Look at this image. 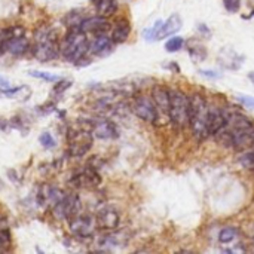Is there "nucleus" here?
<instances>
[{
    "label": "nucleus",
    "mask_w": 254,
    "mask_h": 254,
    "mask_svg": "<svg viewBox=\"0 0 254 254\" xmlns=\"http://www.w3.org/2000/svg\"><path fill=\"white\" fill-rule=\"evenodd\" d=\"M190 98V112H189V129L195 140L204 141L210 137L208 122H210V106L207 98L195 92L189 95Z\"/></svg>",
    "instance_id": "nucleus-1"
},
{
    "label": "nucleus",
    "mask_w": 254,
    "mask_h": 254,
    "mask_svg": "<svg viewBox=\"0 0 254 254\" xmlns=\"http://www.w3.org/2000/svg\"><path fill=\"white\" fill-rule=\"evenodd\" d=\"M91 42L80 28H70L65 37L60 42V55L70 63H82L89 52Z\"/></svg>",
    "instance_id": "nucleus-2"
},
{
    "label": "nucleus",
    "mask_w": 254,
    "mask_h": 254,
    "mask_svg": "<svg viewBox=\"0 0 254 254\" xmlns=\"http://www.w3.org/2000/svg\"><path fill=\"white\" fill-rule=\"evenodd\" d=\"M189 112H190V98L182 89H170V110L168 121L177 129L189 128Z\"/></svg>",
    "instance_id": "nucleus-3"
},
{
    "label": "nucleus",
    "mask_w": 254,
    "mask_h": 254,
    "mask_svg": "<svg viewBox=\"0 0 254 254\" xmlns=\"http://www.w3.org/2000/svg\"><path fill=\"white\" fill-rule=\"evenodd\" d=\"M67 140H68V155L73 158H82L91 150L94 143V135L86 127H82L68 131Z\"/></svg>",
    "instance_id": "nucleus-4"
},
{
    "label": "nucleus",
    "mask_w": 254,
    "mask_h": 254,
    "mask_svg": "<svg viewBox=\"0 0 254 254\" xmlns=\"http://www.w3.org/2000/svg\"><path fill=\"white\" fill-rule=\"evenodd\" d=\"M131 112L141 119L146 124L150 125H159V112L152 100V97L143 95V94H135L132 97V104H131Z\"/></svg>",
    "instance_id": "nucleus-5"
},
{
    "label": "nucleus",
    "mask_w": 254,
    "mask_h": 254,
    "mask_svg": "<svg viewBox=\"0 0 254 254\" xmlns=\"http://www.w3.org/2000/svg\"><path fill=\"white\" fill-rule=\"evenodd\" d=\"M70 232L79 238V240H89L95 235V231L98 229L97 219L91 214H77L68 220Z\"/></svg>",
    "instance_id": "nucleus-6"
},
{
    "label": "nucleus",
    "mask_w": 254,
    "mask_h": 254,
    "mask_svg": "<svg viewBox=\"0 0 254 254\" xmlns=\"http://www.w3.org/2000/svg\"><path fill=\"white\" fill-rule=\"evenodd\" d=\"M52 214L57 220H70L71 217L77 216L82 208L80 198L76 193H65L61 201L54 204Z\"/></svg>",
    "instance_id": "nucleus-7"
},
{
    "label": "nucleus",
    "mask_w": 254,
    "mask_h": 254,
    "mask_svg": "<svg viewBox=\"0 0 254 254\" xmlns=\"http://www.w3.org/2000/svg\"><path fill=\"white\" fill-rule=\"evenodd\" d=\"M85 127L91 131L94 138H98V140H116L119 137V129L116 124H113L110 119L103 118V116L89 119L88 125Z\"/></svg>",
    "instance_id": "nucleus-8"
},
{
    "label": "nucleus",
    "mask_w": 254,
    "mask_h": 254,
    "mask_svg": "<svg viewBox=\"0 0 254 254\" xmlns=\"http://www.w3.org/2000/svg\"><path fill=\"white\" fill-rule=\"evenodd\" d=\"M95 219H97L98 229L109 231V232L116 231L119 228V223H121V214L115 207H103V208H100Z\"/></svg>",
    "instance_id": "nucleus-9"
},
{
    "label": "nucleus",
    "mask_w": 254,
    "mask_h": 254,
    "mask_svg": "<svg viewBox=\"0 0 254 254\" xmlns=\"http://www.w3.org/2000/svg\"><path fill=\"white\" fill-rule=\"evenodd\" d=\"M71 182L76 188H83V189L89 188L91 189V188L100 186L101 177L98 174V170L95 167H92L91 164H88L83 170H80L79 173L74 174Z\"/></svg>",
    "instance_id": "nucleus-10"
},
{
    "label": "nucleus",
    "mask_w": 254,
    "mask_h": 254,
    "mask_svg": "<svg viewBox=\"0 0 254 254\" xmlns=\"http://www.w3.org/2000/svg\"><path fill=\"white\" fill-rule=\"evenodd\" d=\"M33 55L39 61H52L60 55L58 40H36L33 48Z\"/></svg>",
    "instance_id": "nucleus-11"
},
{
    "label": "nucleus",
    "mask_w": 254,
    "mask_h": 254,
    "mask_svg": "<svg viewBox=\"0 0 254 254\" xmlns=\"http://www.w3.org/2000/svg\"><path fill=\"white\" fill-rule=\"evenodd\" d=\"M150 97L159 112V116H167L168 118V110H170V89L164 85H153Z\"/></svg>",
    "instance_id": "nucleus-12"
},
{
    "label": "nucleus",
    "mask_w": 254,
    "mask_h": 254,
    "mask_svg": "<svg viewBox=\"0 0 254 254\" xmlns=\"http://www.w3.org/2000/svg\"><path fill=\"white\" fill-rule=\"evenodd\" d=\"M110 22L107 21V18L101 16V15H95V16H86L83 19V22L80 24V30L88 33H94V34H100V33H107L110 30Z\"/></svg>",
    "instance_id": "nucleus-13"
},
{
    "label": "nucleus",
    "mask_w": 254,
    "mask_h": 254,
    "mask_svg": "<svg viewBox=\"0 0 254 254\" xmlns=\"http://www.w3.org/2000/svg\"><path fill=\"white\" fill-rule=\"evenodd\" d=\"M183 27V19L179 13H173L167 21H164V24L161 25L158 34H156V40H162L167 39L170 36H174L176 33H179Z\"/></svg>",
    "instance_id": "nucleus-14"
},
{
    "label": "nucleus",
    "mask_w": 254,
    "mask_h": 254,
    "mask_svg": "<svg viewBox=\"0 0 254 254\" xmlns=\"http://www.w3.org/2000/svg\"><path fill=\"white\" fill-rule=\"evenodd\" d=\"M113 45L115 43L112 40V36H107V33H100V34H95V39L91 42L89 51L94 55L104 57V55H107V54L112 52Z\"/></svg>",
    "instance_id": "nucleus-15"
},
{
    "label": "nucleus",
    "mask_w": 254,
    "mask_h": 254,
    "mask_svg": "<svg viewBox=\"0 0 254 254\" xmlns=\"http://www.w3.org/2000/svg\"><path fill=\"white\" fill-rule=\"evenodd\" d=\"M131 34V24L127 18H121L115 22V25L112 27V40L113 43L119 45L128 40Z\"/></svg>",
    "instance_id": "nucleus-16"
},
{
    "label": "nucleus",
    "mask_w": 254,
    "mask_h": 254,
    "mask_svg": "<svg viewBox=\"0 0 254 254\" xmlns=\"http://www.w3.org/2000/svg\"><path fill=\"white\" fill-rule=\"evenodd\" d=\"M30 49V40H27L24 36L21 37H10L6 45V52L15 57L24 55Z\"/></svg>",
    "instance_id": "nucleus-17"
},
{
    "label": "nucleus",
    "mask_w": 254,
    "mask_h": 254,
    "mask_svg": "<svg viewBox=\"0 0 254 254\" xmlns=\"http://www.w3.org/2000/svg\"><path fill=\"white\" fill-rule=\"evenodd\" d=\"M185 46L188 48L189 57L192 58L193 63H202V61L208 57L207 48H205L201 42H198L196 39H192V42H188Z\"/></svg>",
    "instance_id": "nucleus-18"
},
{
    "label": "nucleus",
    "mask_w": 254,
    "mask_h": 254,
    "mask_svg": "<svg viewBox=\"0 0 254 254\" xmlns=\"http://www.w3.org/2000/svg\"><path fill=\"white\" fill-rule=\"evenodd\" d=\"M240 235H241V231L237 226H225L219 232V243L223 244V246L237 244L235 241L240 238Z\"/></svg>",
    "instance_id": "nucleus-19"
},
{
    "label": "nucleus",
    "mask_w": 254,
    "mask_h": 254,
    "mask_svg": "<svg viewBox=\"0 0 254 254\" xmlns=\"http://www.w3.org/2000/svg\"><path fill=\"white\" fill-rule=\"evenodd\" d=\"M97 15H101L104 18H110L118 10V1L116 0H97L95 3Z\"/></svg>",
    "instance_id": "nucleus-20"
},
{
    "label": "nucleus",
    "mask_w": 254,
    "mask_h": 254,
    "mask_svg": "<svg viewBox=\"0 0 254 254\" xmlns=\"http://www.w3.org/2000/svg\"><path fill=\"white\" fill-rule=\"evenodd\" d=\"M85 18H86V15H85L83 9H73L64 16V24L68 30L70 28H79Z\"/></svg>",
    "instance_id": "nucleus-21"
},
{
    "label": "nucleus",
    "mask_w": 254,
    "mask_h": 254,
    "mask_svg": "<svg viewBox=\"0 0 254 254\" xmlns=\"http://www.w3.org/2000/svg\"><path fill=\"white\" fill-rule=\"evenodd\" d=\"M237 162H238V165L243 170L254 173V147L247 149V150H243L241 155L237 158Z\"/></svg>",
    "instance_id": "nucleus-22"
},
{
    "label": "nucleus",
    "mask_w": 254,
    "mask_h": 254,
    "mask_svg": "<svg viewBox=\"0 0 254 254\" xmlns=\"http://www.w3.org/2000/svg\"><path fill=\"white\" fill-rule=\"evenodd\" d=\"M185 45H186V40L183 37H180V36H170L168 40L165 42V49H167V52L174 54V52H179L180 49H183Z\"/></svg>",
    "instance_id": "nucleus-23"
},
{
    "label": "nucleus",
    "mask_w": 254,
    "mask_h": 254,
    "mask_svg": "<svg viewBox=\"0 0 254 254\" xmlns=\"http://www.w3.org/2000/svg\"><path fill=\"white\" fill-rule=\"evenodd\" d=\"M162 24H164V21H162V19H158V21L153 24V27H149V28H146V30L143 31V37H144L146 40H149V42L156 40V34H158V31H159V28H161Z\"/></svg>",
    "instance_id": "nucleus-24"
},
{
    "label": "nucleus",
    "mask_w": 254,
    "mask_h": 254,
    "mask_svg": "<svg viewBox=\"0 0 254 254\" xmlns=\"http://www.w3.org/2000/svg\"><path fill=\"white\" fill-rule=\"evenodd\" d=\"M30 74L33 77H37V79H42V80H46V82H57V80H60L58 74L48 73V71H40V70H31Z\"/></svg>",
    "instance_id": "nucleus-25"
},
{
    "label": "nucleus",
    "mask_w": 254,
    "mask_h": 254,
    "mask_svg": "<svg viewBox=\"0 0 254 254\" xmlns=\"http://www.w3.org/2000/svg\"><path fill=\"white\" fill-rule=\"evenodd\" d=\"M71 83H73L71 79H60V80H57V85L54 86L52 94H54V95H61V94H64V92L71 86Z\"/></svg>",
    "instance_id": "nucleus-26"
},
{
    "label": "nucleus",
    "mask_w": 254,
    "mask_h": 254,
    "mask_svg": "<svg viewBox=\"0 0 254 254\" xmlns=\"http://www.w3.org/2000/svg\"><path fill=\"white\" fill-rule=\"evenodd\" d=\"M237 100L241 106H244L246 109L249 110H254V97L252 95H247V94H240L237 95Z\"/></svg>",
    "instance_id": "nucleus-27"
},
{
    "label": "nucleus",
    "mask_w": 254,
    "mask_h": 254,
    "mask_svg": "<svg viewBox=\"0 0 254 254\" xmlns=\"http://www.w3.org/2000/svg\"><path fill=\"white\" fill-rule=\"evenodd\" d=\"M223 6L229 13H237L241 9V0H223Z\"/></svg>",
    "instance_id": "nucleus-28"
},
{
    "label": "nucleus",
    "mask_w": 254,
    "mask_h": 254,
    "mask_svg": "<svg viewBox=\"0 0 254 254\" xmlns=\"http://www.w3.org/2000/svg\"><path fill=\"white\" fill-rule=\"evenodd\" d=\"M39 141H40V144H42L43 147H46V149H52V147L55 146V140H54V137H52L49 132H43V134L40 135Z\"/></svg>",
    "instance_id": "nucleus-29"
},
{
    "label": "nucleus",
    "mask_w": 254,
    "mask_h": 254,
    "mask_svg": "<svg viewBox=\"0 0 254 254\" xmlns=\"http://www.w3.org/2000/svg\"><path fill=\"white\" fill-rule=\"evenodd\" d=\"M199 74H201L202 77L213 79V80H216V79H220V77H222V74H220L219 71H216V70H199Z\"/></svg>",
    "instance_id": "nucleus-30"
},
{
    "label": "nucleus",
    "mask_w": 254,
    "mask_h": 254,
    "mask_svg": "<svg viewBox=\"0 0 254 254\" xmlns=\"http://www.w3.org/2000/svg\"><path fill=\"white\" fill-rule=\"evenodd\" d=\"M241 232H243V234H244V235H246V237H247L250 241H252V240H254V222H250L247 226H244Z\"/></svg>",
    "instance_id": "nucleus-31"
},
{
    "label": "nucleus",
    "mask_w": 254,
    "mask_h": 254,
    "mask_svg": "<svg viewBox=\"0 0 254 254\" xmlns=\"http://www.w3.org/2000/svg\"><path fill=\"white\" fill-rule=\"evenodd\" d=\"M244 252H247V249L243 244H237L229 249H225V253H244Z\"/></svg>",
    "instance_id": "nucleus-32"
},
{
    "label": "nucleus",
    "mask_w": 254,
    "mask_h": 254,
    "mask_svg": "<svg viewBox=\"0 0 254 254\" xmlns=\"http://www.w3.org/2000/svg\"><path fill=\"white\" fill-rule=\"evenodd\" d=\"M199 31H201L204 36H207V37H210V36H211V31L208 30V27H207L205 24H199Z\"/></svg>",
    "instance_id": "nucleus-33"
},
{
    "label": "nucleus",
    "mask_w": 254,
    "mask_h": 254,
    "mask_svg": "<svg viewBox=\"0 0 254 254\" xmlns=\"http://www.w3.org/2000/svg\"><path fill=\"white\" fill-rule=\"evenodd\" d=\"M249 79H250V82L254 85V71H250V73H249Z\"/></svg>",
    "instance_id": "nucleus-34"
},
{
    "label": "nucleus",
    "mask_w": 254,
    "mask_h": 254,
    "mask_svg": "<svg viewBox=\"0 0 254 254\" xmlns=\"http://www.w3.org/2000/svg\"><path fill=\"white\" fill-rule=\"evenodd\" d=\"M3 188V182H1V179H0V189Z\"/></svg>",
    "instance_id": "nucleus-35"
},
{
    "label": "nucleus",
    "mask_w": 254,
    "mask_h": 254,
    "mask_svg": "<svg viewBox=\"0 0 254 254\" xmlns=\"http://www.w3.org/2000/svg\"><path fill=\"white\" fill-rule=\"evenodd\" d=\"M252 244H253V247H254V240H252Z\"/></svg>",
    "instance_id": "nucleus-36"
}]
</instances>
